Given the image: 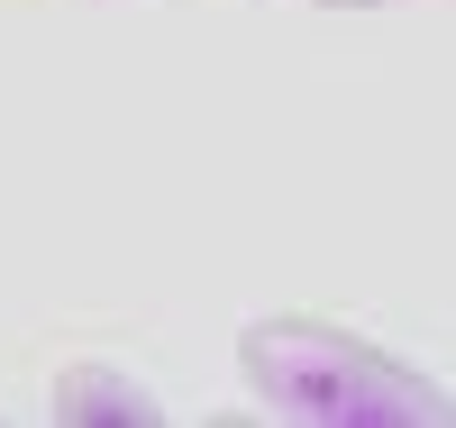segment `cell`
Returning <instances> with one entry per match:
<instances>
[{"label": "cell", "mask_w": 456, "mask_h": 428, "mask_svg": "<svg viewBox=\"0 0 456 428\" xmlns=\"http://www.w3.org/2000/svg\"><path fill=\"white\" fill-rule=\"evenodd\" d=\"M46 410H55L64 428H165V419H174L165 392H146L128 365H101V356L64 365L55 392H46Z\"/></svg>", "instance_id": "2"}, {"label": "cell", "mask_w": 456, "mask_h": 428, "mask_svg": "<svg viewBox=\"0 0 456 428\" xmlns=\"http://www.w3.org/2000/svg\"><path fill=\"white\" fill-rule=\"evenodd\" d=\"M238 383L283 428H447L456 401L429 365L393 356L320 310H256L238 328Z\"/></svg>", "instance_id": "1"}, {"label": "cell", "mask_w": 456, "mask_h": 428, "mask_svg": "<svg viewBox=\"0 0 456 428\" xmlns=\"http://www.w3.org/2000/svg\"><path fill=\"white\" fill-rule=\"evenodd\" d=\"M311 10H402V0H311Z\"/></svg>", "instance_id": "3"}]
</instances>
